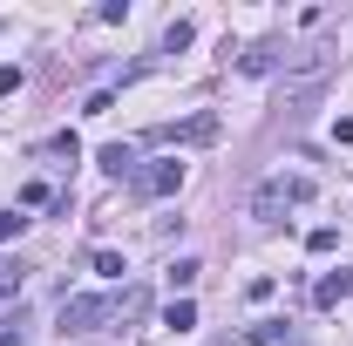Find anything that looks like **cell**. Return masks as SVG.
Masks as SVG:
<instances>
[{
    "instance_id": "obj_1",
    "label": "cell",
    "mask_w": 353,
    "mask_h": 346,
    "mask_svg": "<svg viewBox=\"0 0 353 346\" xmlns=\"http://www.w3.org/2000/svg\"><path fill=\"white\" fill-rule=\"evenodd\" d=\"M312 197V176H265L259 190H252V217H259V224H279V217L292 211V204H306Z\"/></svg>"
},
{
    "instance_id": "obj_2",
    "label": "cell",
    "mask_w": 353,
    "mask_h": 346,
    "mask_svg": "<svg viewBox=\"0 0 353 346\" xmlns=\"http://www.w3.org/2000/svg\"><path fill=\"white\" fill-rule=\"evenodd\" d=\"M95 326H116V292H82V299H61V333H95Z\"/></svg>"
},
{
    "instance_id": "obj_3",
    "label": "cell",
    "mask_w": 353,
    "mask_h": 346,
    "mask_svg": "<svg viewBox=\"0 0 353 346\" xmlns=\"http://www.w3.org/2000/svg\"><path fill=\"white\" fill-rule=\"evenodd\" d=\"M326 75H333V54H326V48H299V54H285V88H292V95L319 88Z\"/></svg>"
},
{
    "instance_id": "obj_4",
    "label": "cell",
    "mask_w": 353,
    "mask_h": 346,
    "mask_svg": "<svg viewBox=\"0 0 353 346\" xmlns=\"http://www.w3.org/2000/svg\"><path fill=\"white\" fill-rule=\"evenodd\" d=\"M157 143H176V150H197V143H218V116H190V123H163Z\"/></svg>"
},
{
    "instance_id": "obj_5",
    "label": "cell",
    "mask_w": 353,
    "mask_h": 346,
    "mask_svg": "<svg viewBox=\"0 0 353 346\" xmlns=\"http://www.w3.org/2000/svg\"><path fill=\"white\" fill-rule=\"evenodd\" d=\"M170 190H183V163H143L136 170V197H170Z\"/></svg>"
},
{
    "instance_id": "obj_6",
    "label": "cell",
    "mask_w": 353,
    "mask_h": 346,
    "mask_svg": "<svg viewBox=\"0 0 353 346\" xmlns=\"http://www.w3.org/2000/svg\"><path fill=\"white\" fill-rule=\"evenodd\" d=\"M285 54H292L285 41H259L245 61H238V68H245V75H272V68H285Z\"/></svg>"
},
{
    "instance_id": "obj_7",
    "label": "cell",
    "mask_w": 353,
    "mask_h": 346,
    "mask_svg": "<svg viewBox=\"0 0 353 346\" xmlns=\"http://www.w3.org/2000/svg\"><path fill=\"white\" fill-rule=\"evenodd\" d=\"M347 292H353V272H326V278L312 285V305H319V312H333V305L347 299Z\"/></svg>"
},
{
    "instance_id": "obj_8",
    "label": "cell",
    "mask_w": 353,
    "mask_h": 346,
    "mask_svg": "<svg viewBox=\"0 0 353 346\" xmlns=\"http://www.w3.org/2000/svg\"><path fill=\"white\" fill-rule=\"evenodd\" d=\"M102 170L109 176H136V150L130 143H102Z\"/></svg>"
},
{
    "instance_id": "obj_9",
    "label": "cell",
    "mask_w": 353,
    "mask_h": 346,
    "mask_svg": "<svg viewBox=\"0 0 353 346\" xmlns=\"http://www.w3.org/2000/svg\"><path fill=\"white\" fill-rule=\"evenodd\" d=\"M143 312H150V292H143V285H123V292H116V326H123V319H143Z\"/></svg>"
},
{
    "instance_id": "obj_10",
    "label": "cell",
    "mask_w": 353,
    "mask_h": 346,
    "mask_svg": "<svg viewBox=\"0 0 353 346\" xmlns=\"http://www.w3.org/2000/svg\"><path fill=\"white\" fill-rule=\"evenodd\" d=\"M245 340H252V346H272V340H285V319H252V326H245Z\"/></svg>"
},
{
    "instance_id": "obj_11",
    "label": "cell",
    "mask_w": 353,
    "mask_h": 346,
    "mask_svg": "<svg viewBox=\"0 0 353 346\" xmlns=\"http://www.w3.org/2000/svg\"><path fill=\"white\" fill-rule=\"evenodd\" d=\"M21 278H28V265H21V258H0V299H14Z\"/></svg>"
},
{
    "instance_id": "obj_12",
    "label": "cell",
    "mask_w": 353,
    "mask_h": 346,
    "mask_svg": "<svg viewBox=\"0 0 353 346\" xmlns=\"http://www.w3.org/2000/svg\"><path fill=\"white\" fill-rule=\"evenodd\" d=\"M190 41H197L190 21H170V28H163V54H176V48H190Z\"/></svg>"
},
{
    "instance_id": "obj_13",
    "label": "cell",
    "mask_w": 353,
    "mask_h": 346,
    "mask_svg": "<svg viewBox=\"0 0 353 346\" xmlns=\"http://www.w3.org/2000/svg\"><path fill=\"white\" fill-rule=\"evenodd\" d=\"M163 326H176V333H190V326H197V305H190V299H176L170 312H163Z\"/></svg>"
},
{
    "instance_id": "obj_14",
    "label": "cell",
    "mask_w": 353,
    "mask_h": 346,
    "mask_svg": "<svg viewBox=\"0 0 353 346\" xmlns=\"http://www.w3.org/2000/svg\"><path fill=\"white\" fill-rule=\"evenodd\" d=\"M197 272H204L197 258H176V265H170V285H176V292H190V285H197Z\"/></svg>"
},
{
    "instance_id": "obj_15",
    "label": "cell",
    "mask_w": 353,
    "mask_h": 346,
    "mask_svg": "<svg viewBox=\"0 0 353 346\" xmlns=\"http://www.w3.org/2000/svg\"><path fill=\"white\" fill-rule=\"evenodd\" d=\"M333 245H340V231H333V224H319V231H312V238H306V252H319V258H326Z\"/></svg>"
},
{
    "instance_id": "obj_16",
    "label": "cell",
    "mask_w": 353,
    "mask_h": 346,
    "mask_svg": "<svg viewBox=\"0 0 353 346\" xmlns=\"http://www.w3.org/2000/svg\"><path fill=\"white\" fill-rule=\"evenodd\" d=\"M88 265H95V272H102V278H123V272H130V265L116 258V252H95V258H88Z\"/></svg>"
},
{
    "instance_id": "obj_17",
    "label": "cell",
    "mask_w": 353,
    "mask_h": 346,
    "mask_svg": "<svg viewBox=\"0 0 353 346\" xmlns=\"http://www.w3.org/2000/svg\"><path fill=\"white\" fill-rule=\"evenodd\" d=\"M21 231H28V217H21V211H0V245H7V238H21Z\"/></svg>"
},
{
    "instance_id": "obj_18",
    "label": "cell",
    "mask_w": 353,
    "mask_h": 346,
    "mask_svg": "<svg viewBox=\"0 0 353 346\" xmlns=\"http://www.w3.org/2000/svg\"><path fill=\"white\" fill-rule=\"evenodd\" d=\"M0 346H28V326H21V312H14V319L0 326Z\"/></svg>"
},
{
    "instance_id": "obj_19",
    "label": "cell",
    "mask_w": 353,
    "mask_h": 346,
    "mask_svg": "<svg viewBox=\"0 0 353 346\" xmlns=\"http://www.w3.org/2000/svg\"><path fill=\"white\" fill-rule=\"evenodd\" d=\"M21 88V68H0V95H14Z\"/></svg>"
}]
</instances>
